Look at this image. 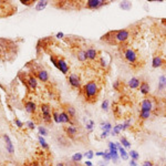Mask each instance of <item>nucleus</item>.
<instances>
[{
  "label": "nucleus",
  "instance_id": "obj_30",
  "mask_svg": "<svg viewBox=\"0 0 166 166\" xmlns=\"http://www.w3.org/2000/svg\"><path fill=\"white\" fill-rule=\"evenodd\" d=\"M120 141H121V143H122V145H123L125 148H130V147H131V143H130L129 140L125 137V136H121Z\"/></svg>",
  "mask_w": 166,
  "mask_h": 166
},
{
  "label": "nucleus",
  "instance_id": "obj_28",
  "mask_svg": "<svg viewBox=\"0 0 166 166\" xmlns=\"http://www.w3.org/2000/svg\"><path fill=\"white\" fill-rule=\"evenodd\" d=\"M82 158H83V155L81 153H75L71 160H72V162H74V163H80V162L82 161Z\"/></svg>",
  "mask_w": 166,
  "mask_h": 166
},
{
  "label": "nucleus",
  "instance_id": "obj_51",
  "mask_svg": "<svg viewBox=\"0 0 166 166\" xmlns=\"http://www.w3.org/2000/svg\"><path fill=\"white\" fill-rule=\"evenodd\" d=\"M85 166H93V164L90 161H85Z\"/></svg>",
  "mask_w": 166,
  "mask_h": 166
},
{
  "label": "nucleus",
  "instance_id": "obj_52",
  "mask_svg": "<svg viewBox=\"0 0 166 166\" xmlns=\"http://www.w3.org/2000/svg\"><path fill=\"white\" fill-rule=\"evenodd\" d=\"M107 165V162H100V166H105Z\"/></svg>",
  "mask_w": 166,
  "mask_h": 166
},
{
  "label": "nucleus",
  "instance_id": "obj_3",
  "mask_svg": "<svg viewBox=\"0 0 166 166\" xmlns=\"http://www.w3.org/2000/svg\"><path fill=\"white\" fill-rule=\"evenodd\" d=\"M123 55H124L125 61L129 63L132 68H140L141 65V58H140V54L137 53V51H135L132 48H125L123 49Z\"/></svg>",
  "mask_w": 166,
  "mask_h": 166
},
{
  "label": "nucleus",
  "instance_id": "obj_39",
  "mask_svg": "<svg viewBox=\"0 0 166 166\" xmlns=\"http://www.w3.org/2000/svg\"><path fill=\"white\" fill-rule=\"evenodd\" d=\"M84 156L87 157V158H89V160H92L93 156H94V152L93 151H88V152L84 153Z\"/></svg>",
  "mask_w": 166,
  "mask_h": 166
},
{
  "label": "nucleus",
  "instance_id": "obj_37",
  "mask_svg": "<svg viewBox=\"0 0 166 166\" xmlns=\"http://www.w3.org/2000/svg\"><path fill=\"white\" fill-rule=\"evenodd\" d=\"M52 119L55 123H59V112L58 111H52Z\"/></svg>",
  "mask_w": 166,
  "mask_h": 166
},
{
  "label": "nucleus",
  "instance_id": "obj_54",
  "mask_svg": "<svg viewBox=\"0 0 166 166\" xmlns=\"http://www.w3.org/2000/svg\"><path fill=\"white\" fill-rule=\"evenodd\" d=\"M55 166H65V165L63 164V163H59V164H57Z\"/></svg>",
  "mask_w": 166,
  "mask_h": 166
},
{
  "label": "nucleus",
  "instance_id": "obj_38",
  "mask_svg": "<svg viewBox=\"0 0 166 166\" xmlns=\"http://www.w3.org/2000/svg\"><path fill=\"white\" fill-rule=\"evenodd\" d=\"M102 110L103 111H109V100H104L103 101V103H102Z\"/></svg>",
  "mask_w": 166,
  "mask_h": 166
},
{
  "label": "nucleus",
  "instance_id": "obj_23",
  "mask_svg": "<svg viewBox=\"0 0 166 166\" xmlns=\"http://www.w3.org/2000/svg\"><path fill=\"white\" fill-rule=\"evenodd\" d=\"M166 89V75H161L158 80V90L163 91Z\"/></svg>",
  "mask_w": 166,
  "mask_h": 166
},
{
  "label": "nucleus",
  "instance_id": "obj_41",
  "mask_svg": "<svg viewBox=\"0 0 166 166\" xmlns=\"http://www.w3.org/2000/svg\"><path fill=\"white\" fill-rule=\"evenodd\" d=\"M50 60H51V62H52V64L57 68V65H58V58L54 57V55H50Z\"/></svg>",
  "mask_w": 166,
  "mask_h": 166
},
{
  "label": "nucleus",
  "instance_id": "obj_15",
  "mask_svg": "<svg viewBox=\"0 0 166 166\" xmlns=\"http://www.w3.org/2000/svg\"><path fill=\"white\" fill-rule=\"evenodd\" d=\"M4 140H5L6 142V147H7V152L9 153V154H14V144H12V142H11V140H10V137L7 135V134H5L4 135Z\"/></svg>",
  "mask_w": 166,
  "mask_h": 166
},
{
  "label": "nucleus",
  "instance_id": "obj_16",
  "mask_svg": "<svg viewBox=\"0 0 166 166\" xmlns=\"http://www.w3.org/2000/svg\"><path fill=\"white\" fill-rule=\"evenodd\" d=\"M27 84L28 87L31 89V90H36L38 87V81H37V78L36 77H33V75H29L27 78Z\"/></svg>",
  "mask_w": 166,
  "mask_h": 166
},
{
  "label": "nucleus",
  "instance_id": "obj_36",
  "mask_svg": "<svg viewBox=\"0 0 166 166\" xmlns=\"http://www.w3.org/2000/svg\"><path fill=\"white\" fill-rule=\"evenodd\" d=\"M38 131H39V134L41 135V136H46V135H48V130L44 127V126H39L38 127Z\"/></svg>",
  "mask_w": 166,
  "mask_h": 166
},
{
  "label": "nucleus",
  "instance_id": "obj_22",
  "mask_svg": "<svg viewBox=\"0 0 166 166\" xmlns=\"http://www.w3.org/2000/svg\"><path fill=\"white\" fill-rule=\"evenodd\" d=\"M77 58H78L79 61L81 62H85L88 60V55H87V51L85 50H79L77 52Z\"/></svg>",
  "mask_w": 166,
  "mask_h": 166
},
{
  "label": "nucleus",
  "instance_id": "obj_13",
  "mask_svg": "<svg viewBox=\"0 0 166 166\" xmlns=\"http://www.w3.org/2000/svg\"><path fill=\"white\" fill-rule=\"evenodd\" d=\"M141 110L144 111H152L153 110V102L151 99H144L143 101L141 102Z\"/></svg>",
  "mask_w": 166,
  "mask_h": 166
},
{
  "label": "nucleus",
  "instance_id": "obj_33",
  "mask_svg": "<svg viewBox=\"0 0 166 166\" xmlns=\"http://www.w3.org/2000/svg\"><path fill=\"white\" fill-rule=\"evenodd\" d=\"M122 87H123V83L121 82L120 80H116L115 82L113 83V89L116 90V91H121V90H122Z\"/></svg>",
  "mask_w": 166,
  "mask_h": 166
},
{
  "label": "nucleus",
  "instance_id": "obj_6",
  "mask_svg": "<svg viewBox=\"0 0 166 166\" xmlns=\"http://www.w3.org/2000/svg\"><path fill=\"white\" fill-rule=\"evenodd\" d=\"M109 2H105V1H103V0H89L87 1V4H85V7L88 8V9H92V10H95V9H99V8H101L103 6L107 5Z\"/></svg>",
  "mask_w": 166,
  "mask_h": 166
},
{
  "label": "nucleus",
  "instance_id": "obj_14",
  "mask_svg": "<svg viewBox=\"0 0 166 166\" xmlns=\"http://www.w3.org/2000/svg\"><path fill=\"white\" fill-rule=\"evenodd\" d=\"M24 109L29 114H34L37 111V104L32 101H27L24 103Z\"/></svg>",
  "mask_w": 166,
  "mask_h": 166
},
{
  "label": "nucleus",
  "instance_id": "obj_17",
  "mask_svg": "<svg viewBox=\"0 0 166 166\" xmlns=\"http://www.w3.org/2000/svg\"><path fill=\"white\" fill-rule=\"evenodd\" d=\"M138 89H140V92L142 93L143 95H147L150 91H151V87H150L148 82H146V81H142Z\"/></svg>",
  "mask_w": 166,
  "mask_h": 166
},
{
  "label": "nucleus",
  "instance_id": "obj_1",
  "mask_svg": "<svg viewBox=\"0 0 166 166\" xmlns=\"http://www.w3.org/2000/svg\"><path fill=\"white\" fill-rule=\"evenodd\" d=\"M131 37H132L131 29H121V30L109 31L101 38V40L111 46H124L131 39Z\"/></svg>",
  "mask_w": 166,
  "mask_h": 166
},
{
  "label": "nucleus",
  "instance_id": "obj_20",
  "mask_svg": "<svg viewBox=\"0 0 166 166\" xmlns=\"http://www.w3.org/2000/svg\"><path fill=\"white\" fill-rule=\"evenodd\" d=\"M165 63V61L162 59L161 57H158V55H156V57H154L153 58V61H152V67L153 68H161L162 65Z\"/></svg>",
  "mask_w": 166,
  "mask_h": 166
},
{
  "label": "nucleus",
  "instance_id": "obj_31",
  "mask_svg": "<svg viewBox=\"0 0 166 166\" xmlns=\"http://www.w3.org/2000/svg\"><path fill=\"white\" fill-rule=\"evenodd\" d=\"M120 7L123 10H130L131 7H132V4H131L130 1H122L120 4Z\"/></svg>",
  "mask_w": 166,
  "mask_h": 166
},
{
  "label": "nucleus",
  "instance_id": "obj_46",
  "mask_svg": "<svg viewBox=\"0 0 166 166\" xmlns=\"http://www.w3.org/2000/svg\"><path fill=\"white\" fill-rule=\"evenodd\" d=\"M14 124L17 125L18 127H20V129H21V127L23 126V123L20 120H19V119H14Z\"/></svg>",
  "mask_w": 166,
  "mask_h": 166
},
{
  "label": "nucleus",
  "instance_id": "obj_11",
  "mask_svg": "<svg viewBox=\"0 0 166 166\" xmlns=\"http://www.w3.org/2000/svg\"><path fill=\"white\" fill-rule=\"evenodd\" d=\"M64 132L67 134V136H69L70 138H75L78 136V129L73 126V125H70V126H65Z\"/></svg>",
  "mask_w": 166,
  "mask_h": 166
},
{
  "label": "nucleus",
  "instance_id": "obj_45",
  "mask_svg": "<svg viewBox=\"0 0 166 166\" xmlns=\"http://www.w3.org/2000/svg\"><path fill=\"white\" fill-rule=\"evenodd\" d=\"M142 166H155V164L152 161H144L142 163Z\"/></svg>",
  "mask_w": 166,
  "mask_h": 166
},
{
  "label": "nucleus",
  "instance_id": "obj_10",
  "mask_svg": "<svg viewBox=\"0 0 166 166\" xmlns=\"http://www.w3.org/2000/svg\"><path fill=\"white\" fill-rule=\"evenodd\" d=\"M59 123H69V124L73 125V126L75 125V122L70 117L69 114L65 111L59 113Z\"/></svg>",
  "mask_w": 166,
  "mask_h": 166
},
{
  "label": "nucleus",
  "instance_id": "obj_19",
  "mask_svg": "<svg viewBox=\"0 0 166 166\" xmlns=\"http://www.w3.org/2000/svg\"><path fill=\"white\" fill-rule=\"evenodd\" d=\"M65 112L69 114V116L72 119V120H74L75 117H77V111H75V109H74V106L70 105V104H67L64 107Z\"/></svg>",
  "mask_w": 166,
  "mask_h": 166
},
{
  "label": "nucleus",
  "instance_id": "obj_53",
  "mask_svg": "<svg viewBox=\"0 0 166 166\" xmlns=\"http://www.w3.org/2000/svg\"><path fill=\"white\" fill-rule=\"evenodd\" d=\"M162 23L166 27V19H162Z\"/></svg>",
  "mask_w": 166,
  "mask_h": 166
},
{
  "label": "nucleus",
  "instance_id": "obj_5",
  "mask_svg": "<svg viewBox=\"0 0 166 166\" xmlns=\"http://www.w3.org/2000/svg\"><path fill=\"white\" fill-rule=\"evenodd\" d=\"M68 81H69L70 85L74 89H78V90H82V87H81V79L79 77L78 74L75 73H72L69 75V78H68Z\"/></svg>",
  "mask_w": 166,
  "mask_h": 166
},
{
  "label": "nucleus",
  "instance_id": "obj_50",
  "mask_svg": "<svg viewBox=\"0 0 166 166\" xmlns=\"http://www.w3.org/2000/svg\"><path fill=\"white\" fill-rule=\"evenodd\" d=\"M95 155H97V156H103V155H104V152H97Z\"/></svg>",
  "mask_w": 166,
  "mask_h": 166
},
{
  "label": "nucleus",
  "instance_id": "obj_4",
  "mask_svg": "<svg viewBox=\"0 0 166 166\" xmlns=\"http://www.w3.org/2000/svg\"><path fill=\"white\" fill-rule=\"evenodd\" d=\"M17 11V7L9 1H0V18L12 16Z\"/></svg>",
  "mask_w": 166,
  "mask_h": 166
},
{
  "label": "nucleus",
  "instance_id": "obj_44",
  "mask_svg": "<svg viewBox=\"0 0 166 166\" xmlns=\"http://www.w3.org/2000/svg\"><path fill=\"white\" fill-rule=\"evenodd\" d=\"M27 126H28V129H30V130H34V129H36V124L33 123L32 121H28V122H27Z\"/></svg>",
  "mask_w": 166,
  "mask_h": 166
},
{
  "label": "nucleus",
  "instance_id": "obj_47",
  "mask_svg": "<svg viewBox=\"0 0 166 166\" xmlns=\"http://www.w3.org/2000/svg\"><path fill=\"white\" fill-rule=\"evenodd\" d=\"M21 4H23V5L26 6H31L33 5V1L32 0H21Z\"/></svg>",
  "mask_w": 166,
  "mask_h": 166
},
{
  "label": "nucleus",
  "instance_id": "obj_7",
  "mask_svg": "<svg viewBox=\"0 0 166 166\" xmlns=\"http://www.w3.org/2000/svg\"><path fill=\"white\" fill-rule=\"evenodd\" d=\"M57 68L60 70L63 74H68L69 69H70V67H69V64L67 63V61H65L63 58H60V57L58 58V65H57Z\"/></svg>",
  "mask_w": 166,
  "mask_h": 166
},
{
  "label": "nucleus",
  "instance_id": "obj_26",
  "mask_svg": "<svg viewBox=\"0 0 166 166\" xmlns=\"http://www.w3.org/2000/svg\"><path fill=\"white\" fill-rule=\"evenodd\" d=\"M42 120H43V122L44 123H51L52 122V113H47V114H42Z\"/></svg>",
  "mask_w": 166,
  "mask_h": 166
},
{
  "label": "nucleus",
  "instance_id": "obj_24",
  "mask_svg": "<svg viewBox=\"0 0 166 166\" xmlns=\"http://www.w3.org/2000/svg\"><path fill=\"white\" fill-rule=\"evenodd\" d=\"M140 120H147V119H150V116H151V111H144V110H141V112H140Z\"/></svg>",
  "mask_w": 166,
  "mask_h": 166
},
{
  "label": "nucleus",
  "instance_id": "obj_18",
  "mask_svg": "<svg viewBox=\"0 0 166 166\" xmlns=\"http://www.w3.org/2000/svg\"><path fill=\"white\" fill-rule=\"evenodd\" d=\"M141 82H142V81L138 78H132L129 82H127V85H129V88H131V89H138L140 85H141Z\"/></svg>",
  "mask_w": 166,
  "mask_h": 166
},
{
  "label": "nucleus",
  "instance_id": "obj_48",
  "mask_svg": "<svg viewBox=\"0 0 166 166\" xmlns=\"http://www.w3.org/2000/svg\"><path fill=\"white\" fill-rule=\"evenodd\" d=\"M109 134H110V132H109V131H103V132H102V134H101V138L107 137V136H109Z\"/></svg>",
  "mask_w": 166,
  "mask_h": 166
},
{
  "label": "nucleus",
  "instance_id": "obj_34",
  "mask_svg": "<svg viewBox=\"0 0 166 166\" xmlns=\"http://www.w3.org/2000/svg\"><path fill=\"white\" fill-rule=\"evenodd\" d=\"M129 156H131V158H132L133 161H137L138 158H140V155H138V153L136 152V151H130Z\"/></svg>",
  "mask_w": 166,
  "mask_h": 166
},
{
  "label": "nucleus",
  "instance_id": "obj_56",
  "mask_svg": "<svg viewBox=\"0 0 166 166\" xmlns=\"http://www.w3.org/2000/svg\"><path fill=\"white\" fill-rule=\"evenodd\" d=\"M23 166H33V164H24Z\"/></svg>",
  "mask_w": 166,
  "mask_h": 166
},
{
  "label": "nucleus",
  "instance_id": "obj_12",
  "mask_svg": "<svg viewBox=\"0 0 166 166\" xmlns=\"http://www.w3.org/2000/svg\"><path fill=\"white\" fill-rule=\"evenodd\" d=\"M37 79L42 82H48L49 81V73L44 69H40L37 71Z\"/></svg>",
  "mask_w": 166,
  "mask_h": 166
},
{
  "label": "nucleus",
  "instance_id": "obj_55",
  "mask_svg": "<svg viewBox=\"0 0 166 166\" xmlns=\"http://www.w3.org/2000/svg\"><path fill=\"white\" fill-rule=\"evenodd\" d=\"M2 53V47H1V44H0V54Z\"/></svg>",
  "mask_w": 166,
  "mask_h": 166
},
{
  "label": "nucleus",
  "instance_id": "obj_43",
  "mask_svg": "<svg viewBox=\"0 0 166 166\" xmlns=\"http://www.w3.org/2000/svg\"><path fill=\"white\" fill-rule=\"evenodd\" d=\"M130 126H131V120H126L124 122V123H123V124H122V127H123V131H124V130H126L127 129V127H130Z\"/></svg>",
  "mask_w": 166,
  "mask_h": 166
},
{
  "label": "nucleus",
  "instance_id": "obj_29",
  "mask_svg": "<svg viewBox=\"0 0 166 166\" xmlns=\"http://www.w3.org/2000/svg\"><path fill=\"white\" fill-rule=\"evenodd\" d=\"M47 5H48V1H39L37 6H36V10H38V11L43 10L47 7Z\"/></svg>",
  "mask_w": 166,
  "mask_h": 166
},
{
  "label": "nucleus",
  "instance_id": "obj_32",
  "mask_svg": "<svg viewBox=\"0 0 166 166\" xmlns=\"http://www.w3.org/2000/svg\"><path fill=\"white\" fill-rule=\"evenodd\" d=\"M121 131H123V127H122V124H119V125H115L113 130H112V135H117V134H120Z\"/></svg>",
  "mask_w": 166,
  "mask_h": 166
},
{
  "label": "nucleus",
  "instance_id": "obj_21",
  "mask_svg": "<svg viewBox=\"0 0 166 166\" xmlns=\"http://www.w3.org/2000/svg\"><path fill=\"white\" fill-rule=\"evenodd\" d=\"M116 146H117V150H119V152H120V155L122 157V160L123 161H127L129 160V153L125 151V148L123 146H121L120 143H116Z\"/></svg>",
  "mask_w": 166,
  "mask_h": 166
},
{
  "label": "nucleus",
  "instance_id": "obj_8",
  "mask_svg": "<svg viewBox=\"0 0 166 166\" xmlns=\"http://www.w3.org/2000/svg\"><path fill=\"white\" fill-rule=\"evenodd\" d=\"M87 55H88V60L90 61H97V58H99V50L97 49H95V48H92V47H90V48H88L87 49Z\"/></svg>",
  "mask_w": 166,
  "mask_h": 166
},
{
  "label": "nucleus",
  "instance_id": "obj_35",
  "mask_svg": "<svg viewBox=\"0 0 166 166\" xmlns=\"http://www.w3.org/2000/svg\"><path fill=\"white\" fill-rule=\"evenodd\" d=\"M101 127L103 131H109L110 132L111 130H112V125L109 122H104V123H101Z\"/></svg>",
  "mask_w": 166,
  "mask_h": 166
},
{
  "label": "nucleus",
  "instance_id": "obj_27",
  "mask_svg": "<svg viewBox=\"0 0 166 166\" xmlns=\"http://www.w3.org/2000/svg\"><path fill=\"white\" fill-rule=\"evenodd\" d=\"M38 140H39V143H40V145L42 146V148H43V150H48V148H49V145L47 144L46 140L43 138V136L39 135V136H38Z\"/></svg>",
  "mask_w": 166,
  "mask_h": 166
},
{
  "label": "nucleus",
  "instance_id": "obj_42",
  "mask_svg": "<svg viewBox=\"0 0 166 166\" xmlns=\"http://www.w3.org/2000/svg\"><path fill=\"white\" fill-rule=\"evenodd\" d=\"M93 125H94V122H93L92 120H90L88 123H87V130H89V131L91 132L92 129H93Z\"/></svg>",
  "mask_w": 166,
  "mask_h": 166
},
{
  "label": "nucleus",
  "instance_id": "obj_9",
  "mask_svg": "<svg viewBox=\"0 0 166 166\" xmlns=\"http://www.w3.org/2000/svg\"><path fill=\"white\" fill-rule=\"evenodd\" d=\"M97 63L101 65L102 68L106 69L109 67V63H110V55L107 53H102V54L99 55L97 58Z\"/></svg>",
  "mask_w": 166,
  "mask_h": 166
},
{
  "label": "nucleus",
  "instance_id": "obj_2",
  "mask_svg": "<svg viewBox=\"0 0 166 166\" xmlns=\"http://www.w3.org/2000/svg\"><path fill=\"white\" fill-rule=\"evenodd\" d=\"M100 91H101V87L97 83V81H90V82L85 83L82 87L81 93L85 99V101L89 103H95L99 99L100 95Z\"/></svg>",
  "mask_w": 166,
  "mask_h": 166
},
{
  "label": "nucleus",
  "instance_id": "obj_40",
  "mask_svg": "<svg viewBox=\"0 0 166 166\" xmlns=\"http://www.w3.org/2000/svg\"><path fill=\"white\" fill-rule=\"evenodd\" d=\"M103 160H104L105 162H107V163H109V161H111V160H112V158H111V154L109 153V151H107V152H104Z\"/></svg>",
  "mask_w": 166,
  "mask_h": 166
},
{
  "label": "nucleus",
  "instance_id": "obj_49",
  "mask_svg": "<svg viewBox=\"0 0 166 166\" xmlns=\"http://www.w3.org/2000/svg\"><path fill=\"white\" fill-rule=\"evenodd\" d=\"M63 36H64V33H63V32H58L55 37H57V38H60V39H61V38H63Z\"/></svg>",
  "mask_w": 166,
  "mask_h": 166
},
{
  "label": "nucleus",
  "instance_id": "obj_25",
  "mask_svg": "<svg viewBox=\"0 0 166 166\" xmlns=\"http://www.w3.org/2000/svg\"><path fill=\"white\" fill-rule=\"evenodd\" d=\"M40 109H41L42 114H47V113H52V112H51L50 105H49V104H47V103H43V104H41Z\"/></svg>",
  "mask_w": 166,
  "mask_h": 166
}]
</instances>
